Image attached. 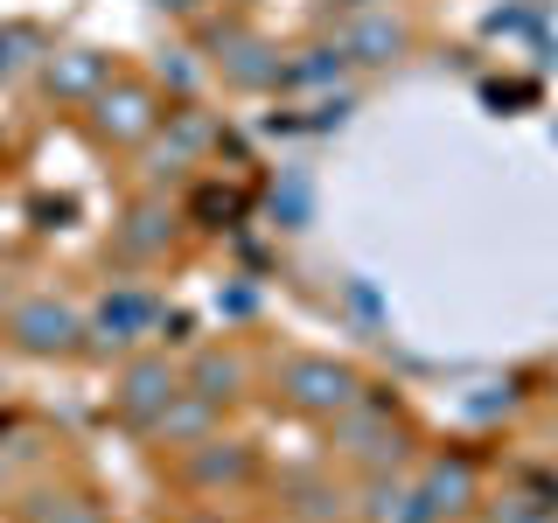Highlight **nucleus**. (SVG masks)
Here are the masks:
<instances>
[{
	"label": "nucleus",
	"mask_w": 558,
	"mask_h": 523,
	"mask_svg": "<svg viewBox=\"0 0 558 523\" xmlns=\"http://www.w3.org/2000/svg\"><path fill=\"white\" fill-rule=\"evenodd\" d=\"M279 398H287L293 412L307 418H336L363 398V377L349 370L336 356H287V370H279Z\"/></svg>",
	"instance_id": "1"
},
{
	"label": "nucleus",
	"mask_w": 558,
	"mask_h": 523,
	"mask_svg": "<svg viewBox=\"0 0 558 523\" xmlns=\"http://www.w3.org/2000/svg\"><path fill=\"white\" fill-rule=\"evenodd\" d=\"M92 126H98V139H112V147H140V139H154V126H161V98H154V84L112 70V84L92 98Z\"/></svg>",
	"instance_id": "2"
},
{
	"label": "nucleus",
	"mask_w": 558,
	"mask_h": 523,
	"mask_svg": "<svg viewBox=\"0 0 558 523\" xmlns=\"http://www.w3.org/2000/svg\"><path fill=\"white\" fill-rule=\"evenodd\" d=\"M8 336H14V349H28V356H77V349H84V321L63 301L35 293V301H22L8 314Z\"/></svg>",
	"instance_id": "3"
},
{
	"label": "nucleus",
	"mask_w": 558,
	"mask_h": 523,
	"mask_svg": "<svg viewBox=\"0 0 558 523\" xmlns=\"http://www.w3.org/2000/svg\"><path fill=\"white\" fill-rule=\"evenodd\" d=\"M336 440H342L349 461H363L371 475H391V461L405 453L398 447V418L384 405H371V398H356L349 412H336Z\"/></svg>",
	"instance_id": "4"
},
{
	"label": "nucleus",
	"mask_w": 558,
	"mask_h": 523,
	"mask_svg": "<svg viewBox=\"0 0 558 523\" xmlns=\"http://www.w3.org/2000/svg\"><path fill=\"white\" fill-rule=\"evenodd\" d=\"M174 391H182V370H174L168 356H133L126 377H119V391H112V405H119V418H133V426L147 433L154 412H161Z\"/></svg>",
	"instance_id": "5"
},
{
	"label": "nucleus",
	"mask_w": 558,
	"mask_h": 523,
	"mask_svg": "<svg viewBox=\"0 0 558 523\" xmlns=\"http://www.w3.org/2000/svg\"><path fill=\"white\" fill-rule=\"evenodd\" d=\"M189 461H182V475L189 488H238V482H252V447L244 440H196V447H182Z\"/></svg>",
	"instance_id": "6"
},
{
	"label": "nucleus",
	"mask_w": 558,
	"mask_h": 523,
	"mask_svg": "<svg viewBox=\"0 0 558 523\" xmlns=\"http://www.w3.org/2000/svg\"><path fill=\"white\" fill-rule=\"evenodd\" d=\"M412 496L426 502L433 523H447V516L475 510V467H468V461H426V475L412 482Z\"/></svg>",
	"instance_id": "7"
},
{
	"label": "nucleus",
	"mask_w": 558,
	"mask_h": 523,
	"mask_svg": "<svg viewBox=\"0 0 558 523\" xmlns=\"http://www.w3.org/2000/svg\"><path fill=\"white\" fill-rule=\"evenodd\" d=\"M105 84H112V63H105L98 49H63V57L43 70V92L63 98V105H92Z\"/></svg>",
	"instance_id": "8"
},
{
	"label": "nucleus",
	"mask_w": 558,
	"mask_h": 523,
	"mask_svg": "<svg viewBox=\"0 0 558 523\" xmlns=\"http://www.w3.org/2000/svg\"><path fill=\"white\" fill-rule=\"evenodd\" d=\"M209 426H217V398H203V391H189V384H182V391L154 412L147 433L161 447H196V440H209Z\"/></svg>",
	"instance_id": "9"
},
{
	"label": "nucleus",
	"mask_w": 558,
	"mask_h": 523,
	"mask_svg": "<svg viewBox=\"0 0 558 523\" xmlns=\"http://www.w3.org/2000/svg\"><path fill=\"white\" fill-rule=\"evenodd\" d=\"M28 523H105V510L92 496H57V488H43V496L28 502Z\"/></svg>",
	"instance_id": "10"
},
{
	"label": "nucleus",
	"mask_w": 558,
	"mask_h": 523,
	"mask_svg": "<svg viewBox=\"0 0 558 523\" xmlns=\"http://www.w3.org/2000/svg\"><path fill=\"white\" fill-rule=\"evenodd\" d=\"M182 384L223 405V398H231V384H244V363H238V356H203V363H196V370H189Z\"/></svg>",
	"instance_id": "11"
},
{
	"label": "nucleus",
	"mask_w": 558,
	"mask_h": 523,
	"mask_svg": "<svg viewBox=\"0 0 558 523\" xmlns=\"http://www.w3.org/2000/svg\"><path fill=\"white\" fill-rule=\"evenodd\" d=\"M349 49H356L363 63H391L398 49H405V28H398V22H384V14H377V22H363L356 35H349Z\"/></svg>",
	"instance_id": "12"
},
{
	"label": "nucleus",
	"mask_w": 558,
	"mask_h": 523,
	"mask_svg": "<svg viewBox=\"0 0 558 523\" xmlns=\"http://www.w3.org/2000/svg\"><path fill=\"white\" fill-rule=\"evenodd\" d=\"M174 223L161 217V209H133V231H126V252H161Z\"/></svg>",
	"instance_id": "13"
},
{
	"label": "nucleus",
	"mask_w": 558,
	"mask_h": 523,
	"mask_svg": "<svg viewBox=\"0 0 558 523\" xmlns=\"http://www.w3.org/2000/svg\"><path fill=\"white\" fill-rule=\"evenodd\" d=\"M140 314H147V301H140V293H119V301H105L98 328H112V342H126L133 328H140Z\"/></svg>",
	"instance_id": "14"
},
{
	"label": "nucleus",
	"mask_w": 558,
	"mask_h": 523,
	"mask_svg": "<svg viewBox=\"0 0 558 523\" xmlns=\"http://www.w3.org/2000/svg\"><path fill=\"white\" fill-rule=\"evenodd\" d=\"M161 8H174V14H196V8H203V0H161Z\"/></svg>",
	"instance_id": "15"
},
{
	"label": "nucleus",
	"mask_w": 558,
	"mask_h": 523,
	"mask_svg": "<svg viewBox=\"0 0 558 523\" xmlns=\"http://www.w3.org/2000/svg\"><path fill=\"white\" fill-rule=\"evenodd\" d=\"M523 523H558V510H537V516H523Z\"/></svg>",
	"instance_id": "16"
},
{
	"label": "nucleus",
	"mask_w": 558,
	"mask_h": 523,
	"mask_svg": "<svg viewBox=\"0 0 558 523\" xmlns=\"http://www.w3.org/2000/svg\"><path fill=\"white\" fill-rule=\"evenodd\" d=\"M0 488H8V475H0Z\"/></svg>",
	"instance_id": "17"
},
{
	"label": "nucleus",
	"mask_w": 558,
	"mask_h": 523,
	"mask_svg": "<svg viewBox=\"0 0 558 523\" xmlns=\"http://www.w3.org/2000/svg\"><path fill=\"white\" fill-rule=\"evenodd\" d=\"M293 523H301V516H293Z\"/></svg>",
	"instance_id": "18"
}]
</instances>
